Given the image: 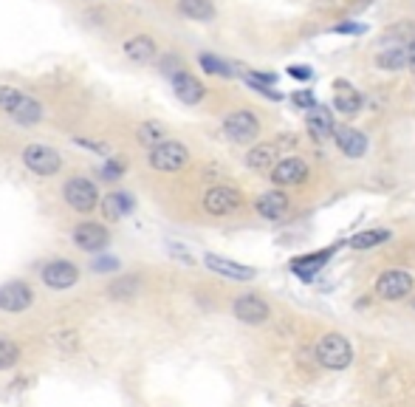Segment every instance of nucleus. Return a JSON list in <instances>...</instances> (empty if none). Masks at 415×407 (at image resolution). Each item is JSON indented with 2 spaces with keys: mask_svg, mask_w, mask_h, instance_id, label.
<instances>
[{
  "mask_svg": "<svg viewBox=\"0 0 415 407\" xmlns=\"http://www.w3.org/2000/svg\"><path fill=\"white\" fill-rule=\"evenodd\" d=\"M0 114L11 116L20 125H37L45 111L31 94L20 91L14 85H0Z\"/></svg>",
  "mask_w": 415,
  "mask_h": 407,
  "instance_id": "1",
  "label": "nucleus"
},
{
  "mask_svg": "<svg viewBox=\"0 0 415 407\" xmlns=\"http://www.w3.org/2000/svg\"><path fill=\"white\" fill-rule=\"evenodd\" d=\"M316 362L330 371H345L353 362V348H350L347 337H342L336 331L322 334L316 342Z\"/></svg>",
  "mask_w": 415,
  "mask_h": 407,
  "instance_id": "2",
  "label": "nucleus"
},
{
  "mask_svg": "<svg viewBox=\"0 0 415 407\" xmlns=\"http://www.w3.org/2000/svg\"><path fill=\"white\" fill-rule=\"evenodd\" d=\"M147 164L156 170V173H178L190 164V150L187 144L181 141H173V139H164L161 144H156L150 153H147Z\"/></svg>",
  "mask_w": 415,
  "mask_h": 407,
  "instance_id": "3",
  "label": "nucleus"
},
{
  "mask_svg": "<svg viewBox=\"0 0 415 407\" xmlns=\"http://www.w3.org/2000/svg\"><path fill=\"white\" fill-rule=\"evenodd\" d=\"M63 201L74 210V212H94L99 207V190L91 178L85 175H74L63 184Z\"/></svg>",
  "mask_w": 415,
  "mask_h": 407,
  "instance_id": "4",
  "label": "nucleus"
},
{
  "mask_svg": "<svg viewBox=\"0 0 415 407\" xmlns=\"http://www.w3.org/2000/svg\"><path fill=\"white\" fill-rule=\"evenodd\" d=\"M23 164L34 173V175H43V178H48V175H57L60 170H63V156L54 150V147H48V144H28L26 150H23Z\"/></svg>",
  "mask_w": 415,
  "mask_h": 407,
  "instance_id": "5",
  "label": "nucleus"
},
{
  "mask_svg": "<svg viewBox=\"0 0 415 407\" xmlns=\"http://www.w3.org/2000/svg\"><path fill=\"white\" fill-rule=\"evenodd\" d=\"M223 136H226L229 141H235V144H249V141H254V139L260 136V122H257V116H254L252 111H246V108L232 111V114H226V119H223Z\"/></svg>",
  "mask_w": 415,
  "mask_h": 407,
  "instance_id": "6",
  "label": "nucleus"
},
{
  "mask_svg": "<svg viewBox=\"0 0 415 407\" xmlns=\"http://www.w3.org/2000/svg\"><path fill=\"white\" fill-rule=\"evenodd\" d=\"M71 238H74L77 249L91 252V255H99V252H104V249H107V244H110V232H107V227H102L99 221H80V224L74 227Z\"/></svg>",
  "mask_w": 415,
  "mask_h": 407,
  "instance_id": "7",
  "label": "nucleus"
},
{
  "mask_svg": "<svg viewBox=\"0 0 415 407\" xmlns=\"http://www.w3.org/2000/svg\"><path fill=\"white\" fill-rule=\"evenodd\" d=\"M243 204V195L235 190V187H226V184H217V187H209L207 195H204V210L215 218H223V215H232L237 212Z\"/></svg>",
  "mask_w": 415,
  "mask_h": 407,
  "instance_id": "8",
  "label": "nucleus"
},
{
  "mask_svg": "<svg viewBox=\"0 0 415 407\" xmlns=\"http://www.w3.org/2000/svg\"><path fill=\"white\" fill-rule=\"evenodd\" d=\"M40 280H43L51 291H65V288H71V286L80 283V266L71 264V261H63V258L48 261V264L43 266V271H40Z\"/></svg>",
  "mask_w": 415,
  "mask_h": 407,
  "instance_id": "9",
  "label": "nucleus"
},
{
  "mask_svg": "<svg viewBox=\"0 0 415 407\" xmlns=\"http://www.w3.org/2000/svg\"><path fill=\"white\" fill-rule=\"evenodd\" d=\"M31 303H34V288L26 280H9L0 286V311L20 314L31 308Z\"/></svg>",
  "mask_w": 415,
  "mask_h": 407,
  "instance_id": "10",
  "label": "nucleus"
},
{
  "mask_svg": "<svg viewBox=\"0 0 415 407\" xmlns=\"http://www.w3.org/2000/svg\"><path fill=\"white\" fill-rule=\"evenodd\" d=\"M415 280L407 269H387L376 280V294L382 300H404L413 291Z\"/></svg>",
  "mask_w": 415,
  "mask_h": 407,
  "instance_id": "11",
  "label": "nucleus"
},
{
  "mask_svg": "<svg viewBox=\"0 0 415 407\" xmlns=\"http://www.w3.org/2000/svg\"><path fill=\"white\" fill-rule=\"evenodd\" d=\"M232 311H235V317H237L240 322H246V325H263V322L271 317L269 303H266L263 297H257V294H243V297H237L235 305H232Z\"/></svg>",
  "mask_w": 415,
  "mask_h": 407,
  "instance_id": "12",
  "label": "nucleus"
},
{
  "mask_svg": "<svg viewBox=\"0 0 415 407\" xmlns=\"http://www.w3.org/2000/svg\"><path fill=\"white\" fill-rule=\"evenodd\" d=\"M308 178V164L297 156H286L271 167V181L277 187H297Z\"/></svg>",
  "mask_w": 415,
  "mask_h": 407,
  "instance_id": "13",
  "label": "nucleus"
},
{
  "mask_svg": "<svg viewBox=\"0 0 415 407\" xmlns=\"http://www.w3.org/2000/svg\"><path fill=\"white\" fill-rule=\"evenodd\" d=\"M173 91L184 105H198L207 97V88L190 74V71H176L173 74Z\"/></svg>",
  "mask_w": 415,
  "mask_h": 407,
  "instance_id": "14",
  "label": "nucleus"
},
{
  "mask_svg": "<svg viewBox=\"0 0 415 407\" xmlns=\"http://www.w3.org/2000/svg\"><path fill=\"white\" fill-rule=\"evenodd\" d=\"M289 204H291V201H289L286 192L271 190V192H263V195L254 201V210H257V215L266 218V221H280V218H286Z\"/></svg>",
  "mask_w": 415,
  "mask_h": 407,
  "instance_id": "15",
  "label": "nucleus"
},
{
  "mask_svg": "<svg viewBox=\"0 0 415 407\" xmlns=\"http://www.w3.org/2000/svg\"><path fill=\"white\" fill-rule=\"evenodd\" d=\"M204 266L220 277H229V280H254L257 271L252 266H243V264H235L229 258H220V255H204Z\"/></svg>",
  "mask_w": 415,
  "mask_h": 407,
  "instance_id": "16",
  "label": "nucleus"
},
{
  "mask_svg": "<svg viewBox=\"0 0 415 407\" xmlns=\"http://www.w3.org/2000/svg\"><path fill=\"white\" fill-rule=\"evenodd\" d=\"M333 252H336V246H328V249H322V252L294 258V261H291V271H294L300 280H313V277H316V271L325 269V264L333 258Z\"/></svg>",
  "mask_w": 415,
  "mask_h": 407,
  "instance_id": "17",
  "label": "nucleus"
},
{
  "mask_svg": "<svg viewBox=\"0 0 415 407\" xmlns=\"http://www.w3.org/2000/svg\"><path fill=\"white\" fill-rule=\"evenodd\" d=\"M333 141L347 158H362L367 153V136L353 128H333Z\"/></svg>",
  "mask_w": 415,
  "mask_h": 407,
  "instance_id": "18",
  "label": "nucleus"
},
{
  "mask_svg": "<svg viewBox=\"0 0 415 407\" xmlns=\"http://www.w3.org/2000/svg\"><path fill=\"white\" fill-rule=\"evenodd\" d=\"M122 51H124V57H127L130 63H139V65H144V63H150V60L156 57L158 45H156V40H153L150 34H139V37H130V40H124Z\"/></svg>",
  "mask_w": 415,
  "mask_h": 407,
  "instance_id": "19",
  "label": "nucleus"
},
{
  "mask_svg": "<svg viewBox=\"0 0 415 407\" xmlns=\"http://www.w3.org/2000/svg\"><path fill=\"white\" fill-rule=\"evenodd\" d=\"M362 105H365L362 91H356L353 85H347V82L339 80L336 82V94H333V108L339 114H345V116H356L362 111Z\"/></svg>",
  "mask_w": 415,
  "mask_h": 407,
  "instance_id": "20",
  "label": "nucleus"
},
{
  "mask_svg": "<svg viewBox=\"0 0 415 407\" xmlns=\"http://www.w3.org/2000/svg\"><path fill=\"white\" fill-rule=\"evenodd\" d=\"M306 125H308V134H311L316 141H325V139H330V134H333L330 111H328V108H322V105H313L311 111H308Z\"/></svg>",
  "mask_w": 415,
  "mask_h": 407,
  "instance_id": "21",
  "label": "nucleus"
},
{
  "mask_svg": "<svg viewBox=\"0 0 415 407\" xmlns=\"http://www.w3.org/2000/svg\"><path fill=\"white\" fill-rule=\"evenodd\" d=\"M246 164L252 170H269L277 164V141H266V144H257L246 153Z\"/></svg>",
  "mask_w": 415,
  "mask_h": 407,
  "instance_id": "22",
  "label": "nucleus"
},
{
  "mask_svg": "<svg viewBox=\"0 0 415 407\" xmlns=\"http://www.w3.org/2000/svg\"><path fill=\"white\" fill-rule=\"evenodd\" d=\"M99 207H102L107 221H119V218H124V215L133 210V198L124 195V192H110V195H104Z\"/></svg>",
  "mask_w": 415,
  "mask_h": 407,
  "instance_id": "23",
  "label": "nucleus"
},
{
  "mask_svg": "<svg viewBox=\"0 0 415 407\" xmlns=\"http://www.w3.org/2000/svg\"><path fill=\"white\" fill-rule=\"evenodd\" d=\"M178 11L195 23L215 20V3L212 0H178Z\"/></svg>",
  "mask_w": 415,
  "mask_h": 407,
  "instance_id": "24",
  "label": "nucleus"
},
{
  "mask_svg": "<svg viewBox=\"0 0 415 407\" xmlns=\"http://www.w3.org/2000/svg\"><path fill=\"white\" fill-rule=\"evenodd\" d=\"M139 277H133V274H119L110 286H107V297L110 300H133L136 294H139Z\"/></svg>",
  "mask_w": 415,
  "mask_h": 407,
  "instance_id": "25",
  "label": "nucleus"
},
{
  "mask_svg": "<svg viewBox=\"0 0 415 407\" xmlns=\"http://www.w3.org/2000/svg\"><path fill=\"white\" fill-rule=\"evenodd\" d=\"M376 65H379L382 71H399V68H404V65H407V48L393 45V48L379 51V54H376Z\"/></svg>",
  "mask_w": 415,
  "mask_h": 407,
  "instance_id": "26",
  "label": "nucleus"
},
{
  "mask_svg": "<svg viewBox=\"0 0 415 407\" xmlns=\"http://www.w3.org/2000/svg\"><path fill=\"white\" fill-rule=\"evenodd\" d=\"M387 238H390L387 229H367V232H359V235L350 238V249H359V252H365V249H376V246L384 244Z\"/></svg>",
  "mask_w": 415,
  "mask_h": 407,
  "instance_id": "27",
  "label": "nucleus"
},
{
  "mask_svg": "<svg viewBox=\"0 0 415 407\" xmlns=\"http://www.w3.org/2000/svg\"><path fill=\"white\" fill-rule=\"evenodd\" d=\"M164 136H167V131H164V125L161 122H141L139 125V131H136V139H139V144H144V147H156V144H161L164 141Z\"/></svg>",
  "mask_w": 415,
  "mask_h": 407,
  "instance_id": "28",
  "label": "nucleus"
},
{
  "mask_svg": "<svg viewBox=\"0 0 415 407\" xmlns=\"http://www.w3.org/2000/svg\"><path fill=\"white\" fill-rule=\"evenodd\" d=\"M20 362V345L11 337H0V371H11Z\"/></svg>",
  "mask_w": 415,
  "mask_h": 407,
  "instance_id": "29",
  "label": "nucleus"
},
{
  "mask_svg": "<svg viewBox=\"0 0 415 407\" xmlns=\"http://www.w3.org/2000/svg\"><path fill=\"white\" fill-rule=\"evenodd\" d=\"M201 60V68L207 71V74H220V77H232V68L223 63V60H217V57H212V54H201L198 57Z\"/></svg>",
  "mask_w": 415,
  "mask_h": 407,
  "instance_id": "30",
  "label": "nucleus"
},
{
  "mask_svg": "<svg viewBox=\"0 0 415 407\" xmlns=\"http://www.w3.org/2000/svg\"><path fill=\"white\" fill-rule=\"evenodd\" d=\"M294 105H300V108L311 111V108L316 105V102H313V97L308 94V91H297V94H294Z\"/></svg>",
  "mask_w": 415,
  "mask_h": 407,
  "instance_id": "31",
  "label": "nucleus"
},
{
  "mask_svg": "<svg viewBox=\"0 0 415 407\" xmlns=\"http://www.w3.org/2000/svg\"><path fill=\"white\" fill-rule=\"evenodd\" d=\"M94 269L99 271V274H107V271H116V269H119V261H113V258H99V261L94 264Z\"/></svg>",
  "mask_w": 415,
  "mask_h": 407,
  "instance_id": "32",
  "label": "nucleus"
},
{
  "mask_svg": "<svg viewBox=\"0 0 415 407\" xmlns=\"http://www.w3.org/2000/svg\"><path fill=\"white\" fill-rule=\"evenodd\" d=\"M289 74H291L294 80H311V68H306V65H291Z\"/></svg>",
  "mask_w": 415,
  "mask_h": 407,
  "instance_id": "33",
  "label": "nucleus"
},
{
  "mask_svg": "<svg viewBox=\"0 0 415 407\" xmlns=\"http://www.w3.org/2000/svg\"><path fill=\"white\" fill-rule=\"evenodd\" d=\"M333 31H339V34H359V31H365V26H353V23H342V26H333Z\"/></svg>",
  "mask_w": 415,
  "mask_h": 407,
  "instance_id": "34",
  "label": "nucleus"
},
{
  "mask_svg": "<svg viewBox=\"0 0 415 407\" xmlns=\"http://www.w3.org/2000/svg\"><path fill=\"white\" fill-rule=\"evenodd\" d=\"M407 65H410V68L415 71V43L410 45V48H407Z\"/></svg>",
  "mask_w": 415,
  "mask_h": 407,
  "instance_id": "35",
  "label": "nucleus"
},
{
  "mask_svg": "<svg viewBox=\"0 0 415 407\" xmlns=\"http://www.w3.org/2000/svg\"><path fill=\"white\" fill-rule=\"evenodd\" d=\"M294 407H306V405H294Z\"/></svg>",
  "mask_w": 415,
  "mask_h": 407,
  "instance_id": "36",
  "label": "nucleus"
}]
</instances>
